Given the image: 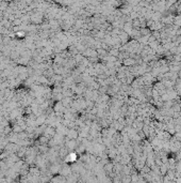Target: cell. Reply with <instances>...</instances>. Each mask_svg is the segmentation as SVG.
Segmentation results:
<instances>
[{
    "mask_svg": "<svg viewBox=\"0 0 181 183\" xmlns=\"http://www.w3.org/2000/svg\"><path fill=\"white\" fill-rule=\"evenodd\" d=\"M51 181H52V182H64V181H66V178H65V176H63V175H58V176H55L54 178H52Z\"/></svg>",
    "mask_w": 181,
    "mask_h": 183,
    "instance_id": "obj_4",
    "label": "cell"
},
{
    "mask_svg": "<svg viewBox=\"0 0 181 183\" xmlns=\"http://www.w3.org/2000/svg\"><path fill=\"white\" fill-rule=\"evenodd\" d=\"M128 38H129V35H128L127 33H124V34H121V43H123V44L127 43L128 40H129Z\"/></svg>",
    "mask_w": 181,
    "mask_h": 183,
    "instance_id": "obj_5",
    "label": "cell"
},
{
    "mask_svg": "<svg viewBox=\"0 0 181 183\" xmlns=\"http://www.w3.org/2000/svg\"><path fill=\"white\" fill-rule=\"evenodd\" d=\"M141 35H142V36H149L150 35V31L149 30H148V29H142V30H141Z\"/></svg>",
    "mask_w": 181,
    "mask_h": 183,
    "instance_id": "obj_6",
    "label": "cell"
},
{
    "mask_svg": "<svg viewBox=\"0 0 181 183\" xmlns=\"http://www.w3.org/2000/svg\"><path fill=\"white\" fill-rule=\"evenodd\" d=\"M44 135H46L49 138H53L57 135V128L52 125H48L47 128L44 130Z\"/></svg>",
    "mask_w": 181,
    "mask_h": 183,
    "instance_id": "obj_1",
    "label": "cell"
},
{
    "mask_svg": "<svg viewBox=\"0 0 181 183\" xmlns=\"http://www.w3.org/2000/svg\"><path fill=\"white\" fill-rule=\"evenodd\" d=\"M123 65L124 67H133V65H135V64L137 63V60L134 59L133 57H131V56H129V57H126L125 59H123Z\"/></svg>",
    "mask_w": 181,
    "mask_h": 183,
    "instance_id": "obj_2",
    "label": "cell"
},
{
    "mask_svg": "<svg viewBox=\"0 0 181 183\" xmlns=\"http://www.w3.org/2000/svg\"><path fill=\"white\" fill-rule=\"evenodd\" d=\"M79 137V131L75 128H71L67 132V138L68 139H77Z\"/></svg>",
    "mask_w": 181,
    "mask_h": 183,
    "instance_id": "obj_3",
    "label": "cell"
}]
</instances>
